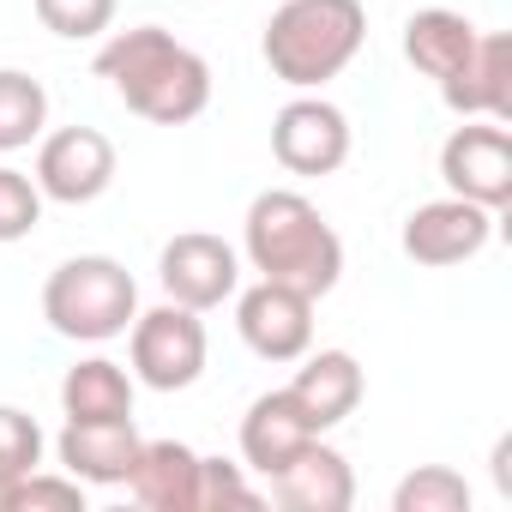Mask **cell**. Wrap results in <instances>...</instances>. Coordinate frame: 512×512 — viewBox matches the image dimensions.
Segmentation results:
<instances>
[{
  "mask_svg": "<svg viewBox=\"0 0 512 512\" xmlns=\"http://www.w3.org/2000/svg\"><path fill=\"white\" fill-rule=\"evenodd\" d=\"M157 284H163L169 302H181L193 314H211V308H223L241 290V247H229L211 229H187V235L163 241Z\"/></svg>",
  "mask_w": 512,
  "mask_h": 512,
  "instance_id": "6",
  "label": "cell"
},
{
  "mask_svg": "<svg viewBox=\"0 0 512 512\" xmlns=\"http://www.w3.org/2000/svg\"><path fill=\"white\" fill-rule=\"evenodd\" d=\"M55 458L85 488H121L139 458V428H133V416L127 422H67L55 434Z\"/></svg>",
  "mask_w": 512,
  "mask_h": 512,
  "instance_id": "15",
  "label": "cell"
},
{
  "mask_svg": "<svg viewBox=\"0 0 512 512\" xmlns=\"http://www.w3.org/2000/svg\"><path fill=\"white\" fill-rule=\"evenodd\" d=\"M488 241H494V211L476 205V199H458V193L416 205V211L404 217V235H398L404 260H416V266H428V272H446V266L476 260Z\"/></svg>",
  "mask_w": 512,
  "mask_h": 512,
  "instance_id": "9",
  "label": "cell"
},
{
  "mask_svg": "<svg viewBox=\"0 0 512 512\" xmlns=\"http://www.w3.org/2000/svg\"><path fill=\"white\" fill-rule=\"evenodd\" d=\"M43 31H55L61 43H91L115 25V0H31Z\"/></svg>",
  "mask_w": 512,
  "mask_h": 512,
  "instance_id": "24",
  "label": "cell"
},
{
  "mask_svg": "<svg viewBox=\"0 0 512 512\" xmlns=\"http://www.w3.org/2000/svg\"><path fill=\"white\" fill-rule=\"evenodd\" d=\"M133 398H139V380L121 362H109V356H85L61 380L67 422H127L133 416Z\"/></svg>",
  "mask_w": 512,
  "mask_h": 512,
  "instance_id": "19",
  "label": "cell"
},
{
  "mask_svg": "<svg viewBox=\"0 0 512 512\" xmlns=\"http://www.w3.org/2000/svg\"><path fill=\"white\" fill-rule=\"evenodd\" d=\"M272 157L290 175H338L350 163V115L320 91H302L272 121Z\"/></svg>",
  "mask_w": 512,
  "mask_h": 512,
  "instance_id": "10",
  "label": "cell"
},
{
  "mask_svg": "<svg viewBox=\"0 0 512 512\" xmlns=\"http://www.w3.org/2000/svg\"><path fill=\"white\" fill-rule=\"evenodd\" d=\"M43 446H49V440H43L37 416H25L19 404H0V512H7L13 482L43 464Z\"/></svg>",
  "mask_w": 512,
  "mask_h": 512,
  "instance_id": "22",
  "label": "cell"
},
{
  "mask_svg": "<svg viewBox=\"0 0 512 512\" xmlns=\"http://www.w3.org/2000/svg\"><path fill=\"white\" fill-rule=\"evenodd\" d=\"M266 500H278L284 512H350L356 506V470L338 446L308 440L278 476H266Z\"/></svg>",
  "mask_w": 512,
  "mask_h": 512,
  "instance_id": "12",
  "label": "cell"
},
{
  "mask_svg": "<svg viewBox=\"0 0 512 512\" xmlns=\"http://www.w3.org/2000/svg\"><path fill=\"white\" fill-rule=\"evenodd\" d=\"M392 512H470V482L452 464H416L392 488Z\"/></svg>",
  "mask_w": 512,
  "mask_h": 512,
  "instance_id": "21",
  "label": "cell"
},
{
  "mask_svg": "<svg viewBox=\"0 0 512 512\" xmlns=\"http://www.w3.org/2000/svg\"><path fill=\"white\" fill-rule=\"evenodd\" d=\"M241 260L260 278L290 284L320 302L344 278V241L308 193L266 187V193H253V205L241 217Z\"/></svg>",
  "mask_w": 512,
  "mask_h": 512,
  "instance_id": "2",
  "label": "cell"
},
{
  "mask_svg": "<svg viewBox=\"0 0 512 512\" xmlns=\"http://www.w3.org/2000/svg\"><path fill=\"white\" fill-rule=\"evenodd\" d=\"M284 392L296 398V410L308 416L314 434H332L338 422L356 416V404L368 392V374H362V362L350 350H308L302 368H296V380Z\"/></svg>",
  "mask_w": 512,
  "mask_h": 512,
  "instance_id": "14",
  "label": "cell"
},
{
  "mask_svg": "<svg viewBox=\"0 0 512 512\" xmlns=\"http://www.w3.org/2000/svg\"><path fill=\"white\" fill-rule=\"evenodd\" d=\"M115 175H121V157H115L109 133H97V127H61V133L37 139V175L31 181L55 205H91L115 187Z\"/></svg>",
  "mask_w": 512,
  "mask_h": 512,
  "instance_id": "8",
  "label": "cell"
},
{
  "mask_svg": "<svg viewBox=\"0 0 512 512\" xmlns=\"http://www.w3.org/2000/svg\"><path fill=\"white\" fill-rule=\"evenodd\" d=\"M266 494L241 476V464L229 458H199V512H217V506H260Z\"/></svg>",
  "mask_w": 512,
  "mask_h": 512,
  "instance_id": "26",
  "label": "cell"
},
{
  "mask_svg": "<svg viewBox=\"0 0 512 512\" xmlns=\"http://www.w3.org/2000/svg\"><path fill=\"white\" fill-rule=\"evenodd\" d=\"M368 43V7L362 0H284L266 19L260 55L272 79L290 91H320L332 85Z\"/></svg>",
  "mask_w": 512,
  "mask_h": 512,
  "instance_id": "3",
  "label": "cell"
},
{
  "mask_svg": "<svg viewBox=\"0 0 512 512\" xmlns=\"http://www.w3.org/2000/svg\"><path fill=\"white\" fill-rule=\"evenodd\" d=\"M43 506H55V512H85V482L67 476V470H43V464H37L31 476L13 482L7 512H43Z\"/></svg>",
  "mask_w": 512,
  "mask_h": 512,
  "instance_id": "25",
  "label": "cell"
},
{
  "mask_svg": "<svg viewBox=\"0 0 512 512\" xmlns=\"http://www.w3.org/2000/svg\"><path fill=\"white\" fill-rule=\"evenodd\" d=\"M308 440H320L308 428V416L296 410V398L278 386V392H260L241 416V470H260V476H278Z\"/></svg>",
  "mask_w": 512,
  "mask_h": 512,
  "instance_id": "16",
  "label": "cell"
},
{
  "mask_svg": "<svg viewBox=\"0 0 512 512\" xmlns=\"http://www.w3.org/2000/svg\"><path fill=\"white\" fill-rule=\"evenodd\" d=\"M440 103L458 121H512V37L506 31H482L470 61L440 85Z\"/></svg>",
  "mask_w": 512,
  "mask_h": 512,
  "instance_id": "13",
  "label": "cell"
},
{
  "mask_svg": "<svg viewBox=\"0 0 512 512\" xmlns=\"http://www.w3.org/2000/svg\"><path fill=\"white\" fill-rule=\"evenodd\" d=\"M49 127V91L43 79L19 73V67H0V157L37 145Z\"/></svg>",
  "mask_w": 512,
  "mask_h": 512,
  "instance_id": "20",
  "label": "cell"
},
{
  "mask_svg": "<svg viewBox=\"0 0 512 512\" xmlns=\"http://www.w3.org/2000/svg\"><path fill=\"white\" fill-rule=\"evenodd\" d=\"M476 37H482V31H476L464 13H452V7H422V13L404 19V61H410L422 79L446 85V79L470 61Z\"/></svg>",
  "mask_w": 512,
  "mask_h": 512,
  "instance_id": "18",
  "label": "cell"
},
{
  "mask_svg": "<svg viewBox=\"0 0 512 512\" xmlns=\"http://www.w3.org/2000/svg\"><path fill=\"white\" fill-rule=\"evenodd\" d=\"M97 79L151 127H187L211 109V67L199 49H187L163 25H133L115 31L97 49Z\"/></svg>",
  "mask_w": 512,
  "mask_h": 512,
  "instance_id": "1",
  "label": "cell"
},
{
  "mask_svg": "<svg viewBox=\"0 0 512 512\" xmlns=\"http://www.w3.org/2000/svg\"><path fill=\"white\" fill-rule=\"evenodd\" d=\"M440 181L458 199L500 211L512 199V133L500 121H464L440 145Z\"/></svg>",
  "mask_w": 512,
  "mask_h": 512,
  "instance_id": "11",
  "label": "cell"
},
{
  "mask_svg": "<svg viewBox=\"0 0 512 512\" xmlns=\"http://www.w3.org/2000/svg\"><path fill=\"white\" fill-rule=\"evenodd\" d=\"M205 356H211V338H205V320L181 302H163V308H145L133 314L127 326V374L151 392H187L199 374H205Z\"/></svg>",
  "mask_w": 512,
  "mask_h": 512,
  "instance_id": "5",
  "label": "cell"
},
{
  "mask_svg": "<svg viewBox=\"0 0 512 512\" xmlns=\"http://www.w3.org/2000/svg\"><path fill=\"white\" fill-rule=\"evenodd\" d=\"M235 332L260 362H302L314 350V296L260 278L235 290Z\"/></svg>",
  "mask_w": 512,
  "mask_h": 512,
  "instance_id": "7",
  "label": "cell"
},
{
  "mask_svg": "<svg viewBox=\"0 0 512 512\" xmlns=\"http://www.w3.org/2000/svg\"><path fill=\"white\" fill-rule=\"evenodd\" d=\"M133 314H139V284L109 253H73L43 284V320L55 338L109 344V338H127Z\"/></svg>",
  "mask_w": 512,
  "mask_h": 512,
  "instance_id": "4",
  "label": "cell"
},
{
  "mask_svg": "<svg viewBox=\"0 0 512 512\" xmlns=\"http://www.w3.org/2000/svg\"><path fill=\"white\" fill-rule=\"evenodd\" d=\"M121 488L151 512H199V452L187 440H139Z\"/></svg>",
  "mask_w": 512,
  "mask_h": 512,
  "instance_id": "17",
  "label": "cell"
},
{
  "mask_svg": "<svg viewBox=\"0 0 512 512\" xmlns=\"http://www.w3.org/2000/svg\"><path fill=\"white\" fill-rule=\"evenodd\" d=\"M43 187L25 175V169H13V163H0V247H13V241H25L37 223H43Z\"/></svg>",
  "mask_w": 512,
  "mask_h": 512,
  "instance_id": "23",
  "label": "cell"
}]
</instances>
